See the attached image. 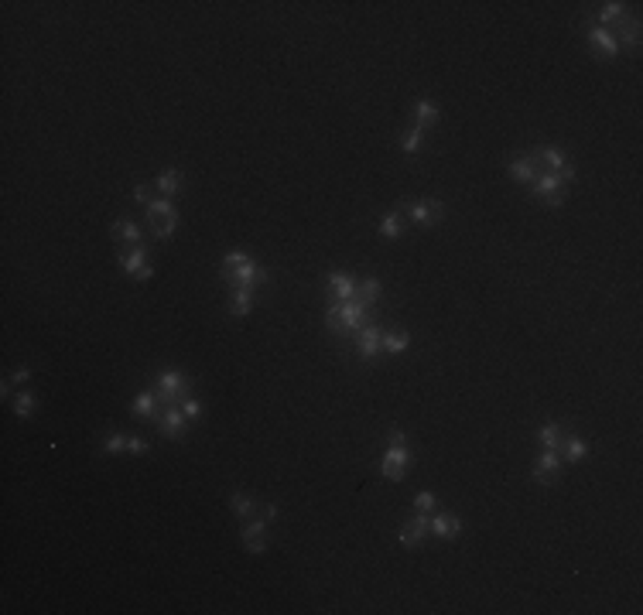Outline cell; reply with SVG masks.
<instances>
[{"mask_svg":"<svg viewBox=\"0 0 643 615\" xmlns=\"http://www.w3.org/2000/svg\"><path fill=\"white\" fill-rule=\"evenodd\" d=\"M31 410H34V400H31L27 390H21L18 400H14V414H18V417H31Z\"/></svg>","mask_w":643,"mask_h":615,"instance_id":"cell-33","label":"cell"},{"mask_svg":"<svg viewBox=\"0 0 643 615\" xmlns=\"http://www.w3.org/2000/svg\"><path fill=\"white\" fill-rule=\"evenodd\" d=\"M428 530H431V512H414L411 520H404V527H401V543L404 547H417Z\"/></svg>","mask_w":643,"mask_h":615,"instance_id":"cell-9","label":"cell"},{"mask_svg":"<svg viewBox=\"0 0 643 615\" xmlns=\"http://www.w3.org/2000/svg\"><path fill=\"white\" fill-rule=\"evenodd\" d=\"M589 455V444L582 441V437H575V435H565L561 437V458H568V461H582Z\"/></svg>","mask_w":643,"mask_h":615,"instance_id":"cell-23","label":"cell"},{"mask_svg":"<svg viewBox=\"0 0 643 615\" xmlns=\"http://www.w3.org/2000/svg\"><path fill=\"white\" fill-rule=\"evenodd\" d=\"M411 345V335L408 332H401V329H390V332H384V352H390V356H397V352H404Z\"/></svg>","mask_w":643,"mask_h":615,"instance_id":"cell-25","label":"cell"},{"mask_svg":"<svg viewBox=\"0 0 643 615\" xmlns=\"http://www.w3.org/2000/svg\"><path fill=\"white\" fill-rule=\"evenodd\" d=\"M408 465H411V455H408V448H390L384 455V465H380V472H384L387 482H404V475H408Z\"/></svg>","mask_w":643,"mask_h":615,"instance_id":"cell-6","label":"cell"},{"mask_svg":"<svg viewBox=\"0 0 643 615\" xmlns=\"http://www.w3.org/2000/svg\"><path fill=\"white\" fill-rule=\"evenodd\" d=\"M120 267H124V274H130L134 281H151V274H155V267L148 263V250L144 246H130L120 253Z\"/></svg>","mask_w":643,"mask_h":615,"instance_id":"cell-4","label":"cell"},{"mask_svg":"<svg viewBox=\"0 0 643 615\" xmlns=\"http://www.w3.org/2000/svg\"><path fill=\"white\" fill-rule=\"evenodd\" d=\"M230 510L236 512V516H250L257 506H254V499H250L247 492H233L230 496Z\"/></svg>","mask_w":643,"mask_h":615,"instance_id":"cell-30","label":"cell"},{"mask_svg":"<svg viewBox=\"0 0 643 615\" xmlns=\"http://www.w3.org/2000/svg\"><path fill=\"white\" fill-rule=\"evenodd\" d=\"M507 171H510V178L514 181H527V185H531V181L540 175L538 157H520V161H510V168H507Z\"/></svg>","mask_w":643,"mask_h":615,"instance_id":"cell-18","label":"cell"},{"mask_svg":"<svg viewBox=\"0 0 643 615\" xmlns=\"http://www.w3.org/2000/svg\"><path fill=\"white\" fill-rule=\"evenodd\" d=\"M161 400H157V393H151V390H144L137 400H134V414L141 417V421H155L157 414H161V407H157Z\"/></svg>","mask_w":643,"mask_h":615,"instance_id":"cell-19","label":"cell"},{"mask_svg":"<svg viewBox=\"0 0 643 615\" xmlns=\"http://www.w3.org/2000/svg\"><path fill=\"white\" fill-rule=\"evenodd\" d=\"M260 520H264V523H274V520H278V506H271V503L260 506Z\"/></svg>","mask_w":643,"mask_h":615,"instance_id":"cell-38","label":"cell"},{"mask_svg":"<svg viewBox=\"0 0 643 615\" xmlns=\"http://www.w3.org/2000/svg\"><path fill=\"white\" fill-rule=\"evenodd\" d=\"M113 236H117L120 243L141 246V230H137V223H134V219H117V223H113Z\"/></svg>","mask_w":643,"mask_h":615,"instance_id":"cell-24","label":"cell"},{"mask_svg":"<svg viewBox=\"0 0 643 615\" xmlns=\"http://www.w3.org/2000/svg\"><path fill=\"white\" fill-rule=\"evenodd\" d=\"M178 407H181V414H185V417H188V421H199V414H202V407H199V404H195V400H188V397H185V400H181Z\"/></svg>","mask_w":643,"mask_h":615,"instance_id":"cell-36","label":"cell"},{"mask_svg":"<svg viewBox=\"0 0 643 615\" xmlns=\"http://www.w3.org/2000/svg\"><path fill=\"white\" fill-rule=\"evenodd\" d=\"M568 181L561 175H538V178L531 181V188H534V195L544 199L547 205H561V188H565Z\"/></svg>","mask_w":643,"mask_h":615,"instance_id":"cell-8","label":"cell"},{"mask_svg":"<svg viewBox=\"0 0 643 615\" xmlns=\"http://www.w3.org/2000/svg\"><path fill=\"white\" fill-rule=\"evenodd\" d=\"M148 441L144 437H130V435H113L103 441V451L106 455H113V451H134V455H148Z\"/></svg>","mask_w":643,"mask_h":615,"instance_id":"cell-14","label":"cell"},{"mask_svg":"<svg viewBox=\"0 0 643 615\" xmlns=\"http://www.w3.org/2000/svg\"><path fill=\"white\" fill-rule=\"evenodd\" d=\"M250 305H254V287H233L230 315L243 318V315H250Z\"/></svg>","mask_w":643,"mask_h":615,"instance_id":"cell-21","label":"cell"},{"mask_svg":"<svg viewBox=\"0 0 643 615\" xmlns=\"http://www.w3.org/2000/svg\"><path fill=\"white\" fill-rule=\"evenodd\" d=\"M185 424H188V417L181 414V407H164L157 414V428H161V435L164 437H181L185 435Z\"/></svg>","mask_w":643,"mask_h":615,"instance_id":"cell-11","label":"cell"},{"mask_svg":"<svg viewBox=\"0 0 643 615\" xmlns=\"http://www.w3.org/2000/svg\"><path fill=\"white\" fill-rule=\"evenodd\" d=\"M223 277H226L233 287H257V284L267 281V270L254 267L247 253L233 250V253H226V260H223Z\"/></svg>","mask_w":643,"mask_h":615,"instance_id":"cell-1","label":"cell"},{"mask_svg":"<svg viewBox=\"0 0 643 615\" xmlns=\"http://www.w3.org/2000/svg\"><path fill=\"white\" fill-rule=\"evenodd\" d=\"M27 380H31V373H27L25 366H21V369H18V373H14V376H11V386H25Z\"/></svg>","mask_w":643,"mask_h":615,"instance_id":"cell-39","label":"cell"},{"mask_svg":"<svg viewBox=\"0 0 643 615\" xmlns=\"http://www.w3.org/2000/svg\"><path fill=\"white\" fill-rule=\"evenodd\" d=\"M623 18H626L623 4H602V14H599V21H602V25H599V27H606V25H619Z\"/></svg>","mask_w":643,"mask_h":615,"instance_id":"cell-31","label":"cell"},{"mask_svg":"<svg viewBox=\"0 0 643 615\" xmlns=\"http://www.w3.org/2000/svg\"><path fill=\"white\" fill-rule=\"evenodd\" d=\"M616 27H619V34H623V41H626L630 48L640 45V21H637V18H623Z\"/></svg>","mask_w":643,"mask_h":615,"instance_id":"cell-28","label":"cell"},{"mask_svg":"<svg viewBox=\"0 0 643 615\" xmlns=\"http://www.w3.org/2000/svg\"><path fill=\"white\" fill-rule=\"evenodd\" d=\"M589 41H592V48H599L606 58H616L619 55V38L609 31V27H592Z\"/></svg>","mask_w":643,"mask_h":615,"instance_id":"cell-15","label":"cell"},{"mask_svg":"<svg viewBox=\"0 0 643 615\" xmlns=\"http://www.w3.org/2000/svg\"><path fill=\"white\" fill-rule=\"evenodd\" d=\"M243 547H247L250 554H260V550L267 547V523H264V520L243 527Z\"/></svg>","mask_w":643,"mask_h":615,"instance_id":"cell-16","label":"cell"},{"mask_svg":"<svg viewBox=\"0 0 643 615\" xmlns=\"http://www.w3.org/2000/svg\"><path fill=\"white\" fill-rule=\"evenodd\" d=\"M414 113H417V130H428V127H435L438 124V106L431 100H421Z\"/></svg>","mask_w":643,"mask_h":615,"instance_id":"cell-26","label":"cell"},{"mask_svg":"<svg viewBox=\"0 0 643 615\" xmlns=\"http://www.w3.org/2000/svg\"><path fill=\"white\" fill-rule=\"evenodd\" d=\"M353 298H356V277H353V274H342V270L329 274V294H325V301L346 305V301H353Z\"/></svg>","mask_w":643,"mask_h":615,"instance_id":"cell-7","label":"cell"},{"mask_svg":"<svg viewBox=\"0 0 643 615\" xmlns=\"http://www.w3.org/2000/svg\"><path fill=\"white\" fill-rule=\"evenodd\" d=\"M148 223H151V230H155L157 239H168V236L175 232L178 212H175V205L168 202V199H155V202L148 205Z\"/></svg>","mask_w":643,"mask_h":615,"instance_id":"cell-2","label":"cell"},{"mask_svg":"<svg viewBox=\"0 0 643 615\" xmlns=\"http://www.w3.org/2000/svg\"><path fill=\"white\" fill-rule=\"evenodd\" d=\"M421 140H424V130H408V133H401V151L404 154H414L417 147H421Z\"/></svg>","mask_w":643,"mask_h":615,"instance_id":"cell-32","label":"cell"},{"mask_svg":"<svg viewBox=\"0 0 643 615\" xmlns=\"http://www.w3.org/2000/svg\"><path fill=\"white\" fill-rule=\"evenodd\" d=\"M534 157H538L540 175H561L565 181L575 178V168H571V161H568V157L558 151V147H547V151L534 154Z\"/></svg>","mask_w":643,"mask_h":615,"instance_id":"cell-5","label":"cell"},{"mask_svg":"<svg viewBox=\"0 0 643 615\" xmlns=\"http://www.w3.org/2000/svg\"><path fill=\"white\" fill-rule=\"evenodd\" d=\"M408 216H411L414 226H431L441 219V202L438 199H428V202H411L408 205Z\"/></svg>","mask_w":643,"mask_h":615,"instance_id":"cell-13","label":"cell"},{"mask_svg":"<svg viewBox=\"0 0 643 615\" xmlns=\"http://www.w3.org/2000/svg\"><path fill=\"white\" fill-rule=\"evenodd\" d=\"M384 325H363L360 335H356V345H360V356L363 359H373L384 345Z\"/></svg>","mask_w":643,"mask_h":615,"instance_id":"cell-12","label":"cell"},{"mask_svg":"<svg viewBox=\"0 0 643 615\" xmlns=\"http://www.w3.org/2000/svg\"><path fill=\"white\" fill-rule=\"evenodd\" d=\"M431 534H435V537H445V540L459 537V534H462V520L452 516V512H438L435 520H431Z\"/></svg>","mask_w":643,"mask_h":615,"instance_id":"cell-17","label":"cell"},{"mask_svg":"<svg viewBox=\"0 0 643 615\" xmlns=\"http://www.w3.org/2000/svg\"><path fill=\"white\" fill-rule=\"evenodd\" d=\"M155 192H157V188H151V185H137V188H134V202L151 205V202H155V199H151Z\"/></svg>","mask_w":643,"mask_h":615,"instance_id":"cell-35","label":"cell"},{"mask_svg":"<svg viewBox=\"0 0 643 615\" xmlns=\"http://www.w3.org/2000/svg\"><path fill=\"white\" fill-rule=\"evenodd\" d=\"M185 393H188V376H185V373H164V376L157 380V400H161V407H175V404H181Z\"/></svg>","mask_w":643,"mask_h":615,"instance_id":"cell-3","label":"cell"},{"mask_svg":"<svg viewBox=\"0 0 643 615\" xmlns=\"http://www.w3.org/2000/svg\"><path fill=\"white\" fill-rule=\"evenodd\" d=\"M435 492H417V496H414V510L417 512H431L435 510Z\"/></svg>","mask_w":643,"mask_h":615,"instance_id":"cell-34","label":"cell"},{"mask_svg":"<svg viewBox=\"0 0 643 615\" xmlns=\"http://www.w3.org/2000/svg\"><path fill=\"white\" fill-rule=\"evenodd\" d=\"M380 294H384V287H380V281H377V277H366V281L356 284V301H360L363 308L377 305V301H380Z\"/></svg>","mask_w":643,"mask_h":615,"instance_id":"cell-20","label":"cell"},{"mask_svg":"<svg viewBox=\"0 0 643 615\" xmlns=\"http://www.w3.org/2000/svg\"><path fill=\"white\" fill-rule=\"evenodd\" d=\"M380 232H384L387 239H397V236L404 232V216H401V212H390V216H384V219H380Z\"/></svg>","mask_w":643,"mask_h":615,"instance_id":"cell-29","label":"cell"},{"mask_svg":"<svg viewBox=\"0 0 643 615\" xmlns=\"http://www.w3.org/2000/svg\"><path fill=\"white\" fill-rule=\"evenodd\" d=\"M561 437H565V431H561L558 424H544V428H538V441L544 448H551V451L561 448Z\"/></svg>","mask_w":643,"mask_h":615,"instance_id":"cell-27","label":"cell"},{"mask_svg":"<svg viewBox=\"0 0 643 615\" xmlns=\"http://www.w3.org/2000/svg\"><path fill=\"white\" fill-rule=\"evenodd\" d=\"M390 448H408V435L404 431H390Z\"/></svg>","mask_w":643,"mask_h":615,"instance_id":"cell-37","label":"cell"},{"mask_svg":"<svg viewBox=\"0 0 643 615\" xmlns=\"http://www.w3.org/2000/svg\"><path fill=\"white\" fill-rule=\"evenodd\" d=\"M561 455L558 451H551V448H544L538 455V461H534V479L538 482H554L558 479V472H561Z\"/></svg>","mask_w":643,"mask_h":615,"instance_id":"cell-10","label":"cell"},{"mask_svg":"<svg viewBox=\"0 0 643 615\" xmlns=\"http://www.w3.org/2000/svg\"><path fill=\"white\" fill-rule=\"evenodd\" d=\"M155 188H157V195H164V199H171L175 192L181 188V175H178V168H164L161 175H157V181H155Z\"/></svg>","mask_w":643,"mask_h":615,"instance_id":"cell-22","label":"cell"}]
</instances>
